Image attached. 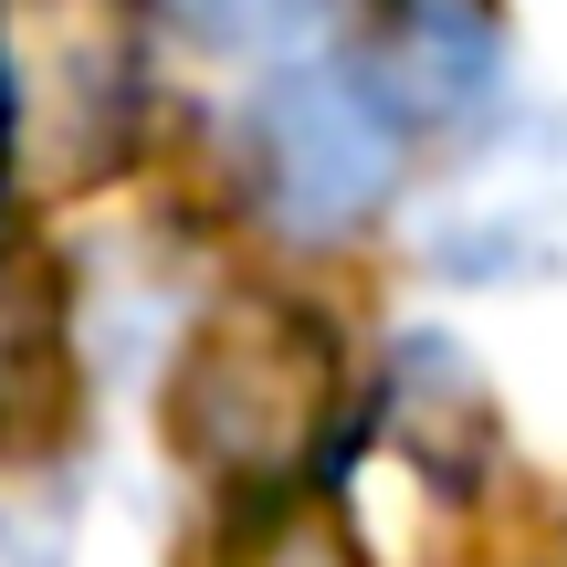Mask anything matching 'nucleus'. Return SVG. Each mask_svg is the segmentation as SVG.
I'll list each match as a JSON object with an SVG mask.
<instances>
[{
    "mask_svg": "<svg viewBox=\"0 0 567 567\" xmlns=\"http://www.w3.org/2000/svg\"><path fill=\"white\" fill-rule=\"evenodd\" d=\"M347 421V337L316 305H231L179 368V452L231 494H284Z\"/></svg>",
    "mask_w": 567,
    "mask_h": 567,
    "instance_id": "obj_1",
    "label": "nucleus"
},
{
    "mask_svg": "<svg viewBox=\"0 0 567 567\" xmlns=\"http://www.w3.org/2000/svg\"><path fill=\"white\" fill-rule=\"evenodd\" d=\"M147 126V42L126 0H0V147L11 179L84 189Z\"/></svg>",
    "mask_w": 567,
    "mask_h": 567,
    "instance_id": "obj_2",
    "label": "nucleus"
},
{
    "mask_svg": "<svg viewBox=\"0 0 567 567\" xmlns=\"http://www.w3.org/2000/svg\"><path fill=\"white\" fill-rule=\"evenodd\" d=\"M243 158H252V200L284 243H358L410 168V126L379 95V74L347 53L284 63L243 116Z\"/></svg>",
    "mask_w": 567,
    "mask_h": 567,
    "instance_id": "obj_3",
    "label": "nucleus"
},
{
    "mask_svg": "<svg viewBox=\"0 0 567 567\" xmlns=\"http://www.w3.org/2000/svg\"><path fill=\"white\" fill-rule=\"evenodd\" d=\"M421 252L452 284H557L567 274V105L505 116L463 147L421 210Z\"/></svg>",
    "mask_w": 567,
    "mask_h": 567,
    "instance_id": "obj_4",
    "label": "nucleus"
},
{
    "mask_svg": "<svg viewBox=\"0 0 567 567\" xmlns=\"http://www.w3.org/2000/svg\"><path fill=\"white\" fill-rule=\"evenodd\" d=\"M400 126H484L505 95V21L494 0H400L389 21V63H368Z\"/></svg>",
    "mask_w": 567,
    "mask_h": 567,
    "instance_id": "obj_5",
    "label": "nucleus"
},
{
    "mask_svg": "<svg viewBox=\"0 0 567 567\" xmlns=\"http://www.w3.org/2000/svg\"><path fill=\"white\" fill-rule=\"evenodd\" d=\"M200 53H243V63H316L337 32V0H158Z\"/></svg>",
    "mask_w": 567,
    "mask_h": 567,
    "instance_id": "obj_6",
    "label": "nucleus"
},
{
    "mask_svg": "<svg viewBox=\"0 0 567 567\" xmlns=\"http://www.w3.org/2000/svg\"><path fill=\"white\" fill-rule=\"evenodd\" d=\"M42 379H53V295L21 264H0V442L42 400Z\"/></svg>",
    "mask_w": 567,
    "mask_h": 567,
    "instance_id": "obj_7",
    "label": "nucleus"
},
{
    "mask_svg": "<svg viewBox=\"0 0 567 567\" xmlns=\"http://www.w3.org/2000/svg\"><path fill=\"white\" fill-rule=\"evenodd\" d=\"M243 567H358V547H347L326 515H264V526L243 536Z\"/></svg>",
    "mask_w": 567,
    "mask_h": 567,
    "instance_id": "obj_8",
    "label": "nucleus"
},
{
    "mask_svg": "<svg viewBox=\"0 0 567 567\" xmlns=\"http://www.w3.org/2000/svg\"><path fill=\"white\" fill-rule=\"evenodd\" d=\"M0 189H11V147H0Z\"/></svg>",
    "mask_w": 567,
    "mask_h": 567,
    "instance_id": "obj_9",
    "label": "nucleus"
}]
</instances>
